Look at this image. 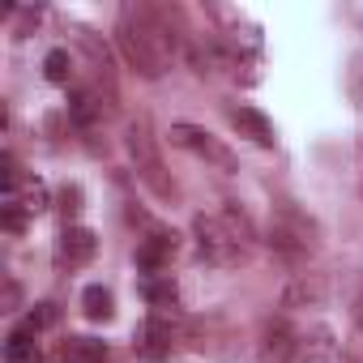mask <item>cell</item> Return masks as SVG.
<instances>
[{
  "instance_id": "6da1fadb",
  "label": "cell",
  "mask_w": 363,
  "mask_h": 363,
  "mask_svg": "<svg viewBox=\"0 0 363 363\" xmlns=\"http://www.w3.org/2000/svg\"><path fill=\"white\" fill-rule=\"evenodd\" d=\"M193 227H197L201 252H206L214 265H240V261H244V248H240V235H235V227H223L218 218H206V214H201Z\"/></svg>"
},
{
  "instance_id": "7a4b0ae2",
  "label": "cell",
  "mask_w": 363,
  "mask_h": 363,
  "mask_svg": "<svg viewBox=\"0 0 363 363\" xmlns=\"http://www.w3.org/2000/svg\"><path fill=\"white\" fill-rule=\"evenodd\" d=\"M171 145H179V150H189V154H197V158H206V162H214V167H223V171H235V158H231V150L223 145V141H214L206 128H197V124H171Z\"/></svg>"
},
{
  "instance_id": "3957f363",
  "label": "cell",
  "mask_w": 363,
  "mask_h": 363,
  "mask_svg": "<svg viewBox=\"0 0 363 363\" xmlns=\"http://www.w3.org/2000/svg\"><path fill=\"white\" fill-rule=\"evenodd\" d=\"M124 141H128V154L137 158V171L150 179V184L167 197L171 193V184L162 179V158H158V145H154V137H150V128H145V120H137V124H128V133H124Z\"/></svg>"
},
{
  "instance_id": "277c9868",
  "label": "cell",
  "mask_w": 363,
  "mask_h": 363,
  "mask_svg": "<svg viewBox=\"0 0 363 363\" xmlns=\"http://www.w3.org/2000/svg\"><path fill=\"white\" fill-rule=\"evenodd\" d=\"M120 48H124L128 65H137L145 77H158L162 73V56L150 48V35L141 26H133V13H124V22H120Z\"/></svg>"
},
{
  "instance_id": "5b68a950",
  "label": "cell",
  "mask_w": 363,
  "mask_h": 363,
  "mask_svg": "<svg viewBox=\"0 0 363 363\" xmlns=\"http://www.w3.org/2000/svg\"><path fill=\"white\" fill-rule=\"evenodd\" d=\"M171 346H175V333H171V320L162 316V312H154V316H145L141 320V329H137V354L141 359H167L171 354Z\"/></svg>"
},
{
  "instance_id": "8992f818",
  "label": "cell",
  "mask_w": 363,
  "mask_h": 363,
  "mask_svg": "<svg viewBox=\"0 0 363 363\" xmlns=\"http://www.w3.org/2000/svg\"><path fill=\"white\" fill-rule=\"evenodd\" d=\"M94 252H99V240H94L90 227H65V231H60V244H56V261H60V265L77 269V265H86Z\"/></svg>"
},
{
  "instance_id": "52a82bcc",
  "label": "cell",
  "mask_w": 363,
  "mask_h": 363,
  "mask_svg": "<svg viewBox=\"0 0 363 363\" xmlns=\"http://www.w3.org/2000/svg\"><path fill=\"white\" fill-rule=\"evenodd\" d=\"M171 257H175V235H167V231H154L150 240H141V244H137V269H141L145 278L162 274Z\"/></svg>"
},
{
  "instance_id": "ba28073f",
  "label": "cell",
  "mask_w": 363,
  "mask_h": 363,
  "mask_svg": "<svg viewBox=\"0 0 363 363\" xmlns=\"http://www.w3.org/2000/svg\"><path fill=\"white\" fill-rule=\"evenodd\" d=\"M231 124L240 128V137H252L257 145H274V124L257 107H235L231 111Z\"/></svg>"
},
{
  "instance_id": "9c48e42d",
  "label": "cell",
  "mask_w": 363,
  "mask_h": 363,
  "mask_svg": "<svg viewBox=\"0 0 363 363\" xmlns=\"http://www.w3.org/2000/svg\"><path fill=\"white\" fill-rule=\"evenodd\" d=\"M175 282H171V274H154V278H145L141 282V299L154 308V312H167V308H175Z\"/></svg>"
},
{
  "instance_id": "30bf717a",
  "label": "cell",
  "mask_w": 363,
  "mask_h": 363,
  "mask_svg": "<svg viewBox=\"0 0 363 363\" xmlns=\"http://www.w3.org/2000/svg\"><path fill=\"white\" fill-rule=\"evenodd\" d=\"M5 363H43L39 342H35L30 329H13V333L5 337Z\"/></svg>"
},
{
  "instance_id": "8fae6325",
  "label": "cell",
  "mask_w": 363,
  "mask_h": 363,
  "mask_svg": "<svg viewBox=\"0 0 363 363\" xmlns=\"http://www.w3.org/2000/svg\"><path fill=\"white\" fill-rule=\"evenodd\" d=\"M60 354H65V363H103L107 346L94 337H69V342H60Z\"/></svg>"
},
{
  "instance_id": "7c38bea8",
  "label": "cell",
  "mask_w": 363,
  "mask_h": 363,
  "mask_svg": "<svg viewBox=\"0 0 363 363\" xmlns=\"http://www.w3.org/2000/svg\"><path fill=\"white\" fill-rule=\"evenodd\" d=\"M82 308H86V316H90V320H107V316L116 312V308H111V291H103V286H86Z\"/></svg>"
},
{
  "instance_id": "4fadbf2b",
  "label": "cell",
  "mask_w": 363,
  "mask_h": 363,
  "mask_svg": "<svg viewBox=\"0 0 363 363\" xmlns=\"http://www.w3.org/2000/svg\"><path fill=\"white\" fill-rule=\"evenodd\" d=\"M43 73H48V82H56V86H69V77H73V60H69V52H48V60H43Z\"/></svg>"
},
{
  "instance_id": "5bb4252c",
  "label": "cell",
  "mask_w": 363,
  "mask_h": 363,
  "mask_svg": "<svg viewBox=\"0 0 363 363\" xmlns=\"http://www.w3.org/2000/svg\"><path fill=\"white\" fill-rule=\"evenodd\" d=\"M48 325H56V308H52V303H39V308L26 316V325H22V329L39 333V329H48Z\"/></svg>"
},
{
  "instance_id": "9a60e30c",
  "label": "cell",
  "mask_w": 363,
  "mask_h": 363,
  "mask_svg": "<svg viewBox=\"0 0 363 363\" xmlns=\"http://www.w3.org/2000/svg\"><path fill=\"white\" fill-rule=\"evenodd\" d=\"M5 227H9V231H22V227H26V218H22V206L5 201Z\"/></svg>"
}]
</instances>
